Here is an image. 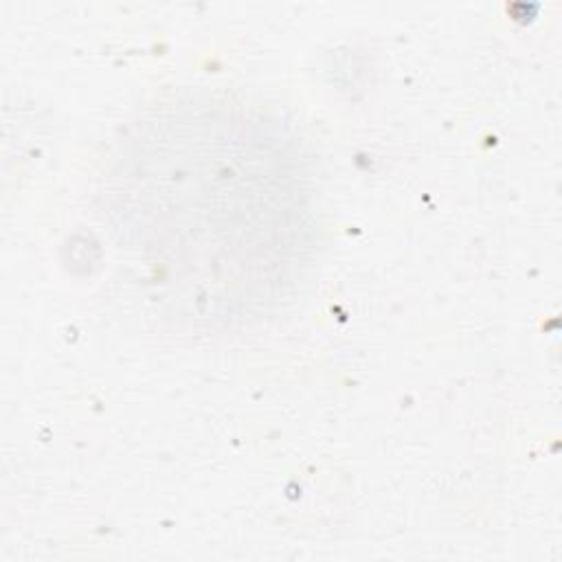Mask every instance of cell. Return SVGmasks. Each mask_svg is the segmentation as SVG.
Segmentation results:
<instances>
[{
	"label": "cell",
	"instance_id": "cell-1",
	"mask_svg": "<svg viewBox=\"0 0 562 562\" xmlns=\"http://www.w3.org/2000/svg\"><path fill=\"white\" fill-rule=\"evenodd\" d=\"M314 193L281 119L193 90L127 121L97 189L123 279L187 334L244 329L292 301L316 250Z\"/></svg>",
	"mask_w": 562,
	"mask_h": 562
}]
</instances>
